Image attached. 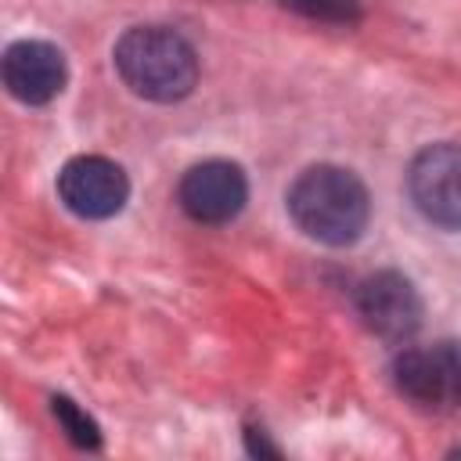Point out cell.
I'll return each instance as SVG.
<instances>
[{
    "instance_id": "6da1fadb",
    "label": "cell",
    "mask_w": 461,
    "mask_h": 461,
    "mask_svg": "<svg viewBox=\"0 0 461 461\" xmlns=\"http://www.w3.org/2000/svg\"><path fill=\"white\" fill-rule=\"evenodd\" d=\"M285 205H288L292 223L306 238L328 249L353 245L367 230V220H371V194L364 180L353 169H342L331 162L306 166L292 180Z\"/></svg>"
},
{
    "instance_id": "7a4b0ae2",
    "label": "cell",
    "mask_w": 461,
    "mask_h": 461,
    "mask_svg": "<svg viewBox=\"0 0 461 461\" xmlns=\"http://www.w3.org/2000/svg\"><path fill=\"white\" fill-rule=\"evenodd\" d=\"M112 61L130 94L155 104H176L198 86V54L169 25L126 29L112 47Z\"/></svg>"
},
{
    "instance_id": "3957f363",
    "label": "cell",
    "mask_w": 461,
    "mask_h": 461,
    "mask_svg": "<svg viewBox=\"0 0 461 461\" xmlns=\"http://www.w3.org/2000/svg\"><path fill=\"white\" fill-rule=\"evenodd\" d=\"M396 389L429 411L461 407V346L457 342H432V346H407L393 360Z\"/></svg>"
},
{
    "instance_id": "277c9868",
    "label": "cell",
    "mask_w": 461,
    "mask_h": 461,
    "mask_svg": "<svg viewBox=\"0 0 461 461\" xmlns=\"http://www.w3.org/2000/svg\"><path fill=\"white\" fill-rule=\"evenodd\" d=\"M407 194L421 220L461 230V144H429L407 166Z\"/></svg>"
},
{
    "instance_id": "5b68a950",
    "label": "cell",
    "mask_w": 461,
    "mask_h": 461,
    "mask_svg": "<svg viewBox=\"0 0 461 461\" xmlns=\"http://www.w3.org/2000/svg\"><path fill=\"white\" fill-rule=\"evenodd\" d=\"M353 306L364 321L367 331H375L385 342H407L418 335L425 306L421 295L414 288L411 277H403L400 270H375L367 274L357 292H353Z\"/></svg>"
},
{
    "instance_id": "8992f818",
    "label": "cell",
    "mask_w": 461,
    "mask_h": 461,
    "mask_svg": "<svg viewBox=\"0 0 461 461\" xmlns=\"http://www.w3.org/2000/svg\"><path fill=\"white\" fill-rule=\"evenodd\" d=\"M176 202L184 216H191L194 223H205V227L230 223L249 202V176L230 158L194 162L176 184Z\"/></svg>"
},
{
    "instance_id": "52a82bcc",
    "label": "cell",
    "mask_w": 461,
    "mask_h": 461,
    "mask_svg": "<svg viewBox=\"0 0 461 461\" xmlns=\"http://www.w3.org/2000/svg\"><path fill=\"white\" fill-rule=\"evenodd\" d=\"M58 198L79 220H108L130 198V176L104 155H76L58 173Z\"/></svg>"
},
{
    "instance_id": "ba28073f",
    "label": "cell",
    "mask_w": 461,
    "mask_h": 461,
    "mask_svg": "<svg viewBox=\"0 0 461 461\" xmlns=\"http://www.w3.org/2000/svg\"><path fill=\"white\" fill-rule=\"evenodd\" d=\"M0 72H4L7 94L14 101H22V104H50L68 83L65 54L47 40H18V43H11L4 50Z\"/></svg>"
},
{
    "instance_id": "9c48e42d",
    "label": "cell",
    "mask_w": 461,
    "mask_h": 461,
    "mask_svg": "<svg viewBox=\"0 0 461 461\" xmlns=\"http://www.w3.org/2000/svg\"><path fill=\"white\" fill-rule=\"evenodd\" d=\"M50 411H54V418H58V425L65 429V436H68L72 447H79V450H97V447H101V429H97V421H94L76 400L54 396V400H50Z\"/></svg>"
},
{
    "instance_id": "30bf717a",
    "label": "cell",
    "mask_w": 461,
    "mask_h": 461,
    "mask_svg": "<svg viewBox=\"0 0 461 461\" xmlns=\"http://www.w3.org/2000/svg\"><path fill=\"white\" fill-rule=\"evenodd\" d=\"M281 4L310 22H331V25H353L364 14L360 0H281Z\"/></svg>"
},
{
    "instance_id": "8fae6325",
    "label": "cell",
    "mask_w": 461,
    "mask_h": 461,
    "mask_svg": "<svg viewBox=\"0 0 461 461\" xmlns=\"http://www.w3.org/2000/svg\"><path fill=\"white\" fill-rule=\"evenodd\" d=\"M245 447H249V454L252 457H281V447H274L270 439H267V432L263 429H245Z\"/></svg>"
}]
</instances>
